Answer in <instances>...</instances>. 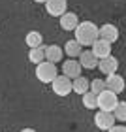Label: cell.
<instances>
[{
  "label": "cell",
  "mask_w": 126,
  "mask_h": 132,
  "mask_svg": "<svg viewBox=\"0 0 126 132\" xmlns=\"http://www.w3.org/2000/svg\"><path fill=\"white\" fill-rule=\"evenodd\" d=\"M100 38L102 40H107L109 44H115L119 40V28L111 23H105V25L100 27Z\"/></svg>",
  "instance_id": "obj_13"
},
{
  "label": "cell",
  "mask_w": 126,
  "mask_h": 132,
  "mask_svg": "<svg viewBox=\"0 0 126 132\" xmlns=\"http://www.w3.org/2000/svg\"><path fill=\"white\" fill-rule=\"evenodd\" d=\"M104 89H107L105 87V81L104 79H100V77H96V79H92L91 81V91L92 93H96V94H100Z\"/></svg>",
  "instance_id": "obj_21"
},
{
  "label": "cell",
  "mask_w": 126,
  "mask_h": 132,
  "mask_svg": "<svg viewBox=\"0 0 126 132\" xmlns=\"http://www.w3.org/2000/svg\"><path fill=\"white\" fill-rule=\"evenodd\" d=\"M111 130L113 132H126V125H113Z\"/></svg>",
  "instance_id": "obj_22"
},
{
  "label": "cell",
  "mask_w": 126,
  "mask_h": 132,
  "mask_svg": "<svg viewBox=\"0 0 126 132\" xmlns=\"http://www.w3.org/2000/svg\"><path fill=\"white\" fill-rule=\"evenodd\" d=\"M115 113L113 111H105V110H98L94 115V125L100 130H111V127L115 125Z\"/></svg>",
  "instance_id": "obj_5"
},
{
  "label": "cell",
  "mask_w": 126,
  "mask_h": 132,
  "mask_svg": "<svg viewBox=\"0 0 126 132\" xmlns=\"http://www.w3.org/2000/svg\"><path fill=\"white\" fill-rule=\"evenodd\" d=\"M81 70H83V66L79 61H75L74 57H70V61H64L62 62V74H66L68 77H77V76H81Z\"/></svg>",
  "instance_id": "obj_10"
},
{
  "label": "cell",
  "mask_w": 126,
  "mask_h": 132,
  "mask_svg": "<svg viewBox=\"0 0 126 132\" xmlns=\"http://www.w3.org/2000/svg\"><path fill=\"white\" fill-rule=\"evenodd\" d=\"M58 23H60L62 30H71L74 32L77 28V25H79V17H77L74 11H66V13H62L58 17Z\"/></svg>",
  "instance_id": "obj_9"
},
{
  "label": "cell",
  "mask_w": 126,
  "mask_h": 132,
  "mask_svg": "<svg viewBox=\"0 0 126 132\" xmlns=\"http://www.w3.org/2000/svg\"><path fill=\"white\" fill-rule=\"evenodd\" d=\"M119 104L117 93L111 91V89H104L98 94V110H105V111H113Z\"/></svg>",
  "instance_id": "obj_4"
},
{
  "label": "cell",
  "mask_w": 126,
  "mask_h": 132,
  "mask_svg": "<svg viewBox=\"0 0 126 132\" xmlns=\"http://www.w3.org/2000/svg\"><path fill=\"white\" fill-rule=\"evenodd\" d=\"M83 106H85L87 110H96V108H98V94L88 89V91L83 94Z\"/></svg>",
  "instance_id": "obj_19"
},
{
  "label": "cell",
  "mask_w": 126,
  "mask_h": 132,
  "mask_svg": "<svg viewBox=\"0 0 126 132\" xmlns=\"http://www.w3.org/2000/svg\"><path fill=\"white\" fill-rule=\"evenodd\" d=\"M51 87H53V93H55L57 96H68V94L74 91V79L68 77L66 74L57 76L55 79H53Z\"/></svg>",
  "instance_id": "obj_3"
},
{
  "label": "cell",
  "mask_w": 126,
  "mask_h": 132,
  "mask_svg": "<svg viewBox=\"0 0 126 132\" xmlns=\"http://www.w3.org/2000/svg\"><path fill=\"white\" fill-rule=\"evenodd\" d=\"M88 89H91V83H88V79L85 76H77V77H74V93H77V94H85Z\"/></svg>",
  "instance_id": "obj_17"
},
{
  "label": "cell",
  "mask_w": 126,
  "mask_h": 132,
  "mask_svg": "<svg viewBox=\"0 0 126 132\" xmlns=\"http://www.w3.org/2000/svg\"><path fill=\"white\" fill-rule=\"evenodd\" d=\"M28 61L32 64H40L41 61H45V47L43 45L30 47V51H28Z\"/></svg>",
  "instance_id": "obj_16"
},
{
  "label": "cell",
  "mask_w": 126,
  "mask_h": 132,
  "mask_svg": "<svg viewBox=\"0 0 126 132\" xmlns=\"http://www.w3.org/2000/svg\"><path fill=\"white\" fill-rule=\"evenodd\" d=\"M91 49L94 51V55L98 57V59H104V57H107V55H111L113 44H109L107 40H102V38H98V40H96L94 44L91 45Z\"/></svg>",
  "instance_id": "obj_11"
},
{
  "label": "cell",
  "mask_w": 126,
  "mask_h": 132,
  "mask_svg": "<svg viewBox=\"0 0 126 132\" xmlns=\"http://www.w3.org/2000/svg\"><path fill=\"white\" fill-rule=\"evenodd\" d=\"M58 74H57V66L55 62L51 61H41L40 64H36V77H38V81L41 83H53V79H55Z\"/></svg>",
  "instance_id": "obj_2"
},
{
  "label": "cell",
  "mask_w": 126,
  "mask_h": 132,
  "mask_svg": "<svg viewBox=\"0 0 126 132\" xmlns=\"http://www.w3.org/2000/svg\"><path fill=\"white\" fill-rule=\"evenodd\" d=\"M25 44L30 47H38V45H43V36H41L38 30H30L26 36H25Z\"/></svg>",
  "instance_id": "obj_18"
},
{
  "label": "cell",
  "mask_w": 126,
  "mask_h": 132,
  "mask_svg": "<svg viewBox=\"0 0 126 132\" xmlns=\"http://www.w3.org/2000/svg\"><path fill=\"white\" fill-rule=\"evenodd\" d=\"M34 2H36V4H45L47 0H34Z\"/></svg>",
  "instance_id": "obj_23"
},
{
  "label": "cell",
  "mask_w": 126,
  "mask_h": 132,
  "mask_svg": "<svg viewBox=\"0 0 126 132\" xmlns=\"http://www.w3.org/2000/svg\"><path fill=\"white\" fill-rule=\"evenodd\" d=\"M79 62H81L83 68H87V70H94V68H98L100 59L94 55V51H92V49H83V51H81V55H79Z\"/></svg>",
  "instance_id": "obj_8"
},
{
  "label": "cell",
  "mask_w": 126,
  "mask_h": 132,
  "mask_svg": "<svg viewBox=\"0 0 126 132\" xmlns=\"http://www.w3.org/2000/svg\"><path fill=\"white\" fill-rule=\"evenodd\" d=\"M105 87H107V89H111V91H115V93L119 94V93H122V91H124L126 81H124V77H122V76H119L117 72H115V74H109V76L105 77Z\"/></svg>",
  "instance_id": "obj_12"
},
{
  "label": "cell",
  "mask_w": 126,
  "mask_h": 132,
  "mask_svg": "<svg viewBox=\"0 0 126 132\" xmlns=\"http://www.w3.org/2000/svg\"><path fill=\"white\" fill-rule=\"evenodd\" d=\"M98 68L104 76H109V74H115V72L119 70V59L113 57V55H107L104 59H100L98 62Z\"/></svg>",
  "instance_id": "obj_7"
},
{
  "label": "cell",
  "mask_w": 126,
  "mask_h": 132,
  "mask_svg": "<svg viewBox=\"0 0 126 132\" xmlns=\"http://www.w3.org/2000/svg\"><path fill=\"white\" fill-rule=\"evenodd\" d=\"M113 113H115V119L121 123H126V102H119L117 108L113 110Z\"/></svg>",
  "instance_id": "obj_20"
},
{
  "label": "cell",
  "mask_w": 126,
  "mask_h": 132,
  "mask_svg": "<svg viewBox=\"0 0 126 132\" xmlns=\"http://www.w3.org/2000/svg\"><path fill=\"white\" fill-rule=\"evenodd\" d=\"M81 51H83V45H81L77 40H68V42H66V45H64V53H66L68 57L79 59Z\"/></svg>",
  "instance_id": "obj_15"
},
{
  "label": "cell",
  "mask_w": 126,
  "mask_h": 132,
  "mask_svg": "<svg viewBox=\"0 0 126 132\" xmlns=\"http://www.w3.org/2000/svg\"><path fill=\"white\" fill-rule=\"evenodd\" d=\"M74 34H75V40L81 45H92L100 38V27H96L92 21H79Z\"/></svg>",
  "instance_id": "obj_1"
},
{
  "label": "cell",
  "mask_w": 126,
  "mask_h": 132,
  "mask_svg": "<svg viewBox=\"0 0 126 132\" xmlns=\"http://www.w3.org/2000/svg\"><path fill=\"white\" fill-rule=\"evenodd\" d=\"M47 13L53 17H60L62 13L68 11V0H47L45 2Z\"/></svg>",
  "instance_id": "obj_6"
},
{
  "label": "cell",
  "mask_w": 126,
  "mask_h": 132,
  "mask_svg": "<svg viewBox=\"0 0 126 132\" xmlns=\"http://www.w3.org/2000/svg\"><path fill=\"white\" fill-rule=\"evenodd\" d=\"M62 57H64V49L62 47H58V45H47L45 47V59L47 61L57 64L58 61H62Z\"/></svg>",
  "instance_id": "obj_14"
}]
</instances>
